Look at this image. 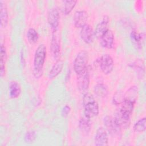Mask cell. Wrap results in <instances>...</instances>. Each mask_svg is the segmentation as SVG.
I'll return each instance as SVG.
<instances>
[{"label":"cell","mask_w":146,"mask_h":146,"mask_svg":"<svg viewBox=\"0 0 146 146\" xmlns=\"http://www.w3.org/2000/svg\"><path fill=\"white\" fill-rule=\"evenodd\" d=\"M94 142L96 145L106 146L108 145V135L103 127H99L95 133Z\"/></svg>","instance_id":"ba28073f"},{"label":"cell","mask_w":146,"mask_h":146,"mask_svg":"<svg viewBox=\"0 0 146 146\" xmlns=\"http://www.w3.org/2000/svg\"><path fill=\"white\" fill-rule=\"evenodd\" d=\"M80 36L86 43L90 44L92 43L95 36V33L92 26L88 24L84 25L81 29Z\"/></svg>","instance_id":"30bf717a"},{"label":"cell","mask_w":146,"mask_h":146,"mask_svg":"<svg viewBox=\"0 0 146 146\" xmlns=\"http://www.w3.org/2000/svg\"><path fill=\"white\" fill-rule=\"evenodd\" d=\"M35 133L34 131H28L25 136V140L26 143H32L35 140Z\"/></svg>","instance_id":"4316f807"},{"label":"cell","mask_w":146,"mask_h":146,"mask_svg":"<svg viewBox=\"0 0 146 146\" xmlns=\"http://www.w3.org/2000/svg\"><path fill=\"white\" fill-rule=\"evenodd\" d=\"M100 44L102 47L106 48H111L114 44V35L113 32L108 29L100 38Z\"/></svg>","instance_id":"4fadbf2b"},{"label":"cell","mask_w":146,"mask_h":146,"mask_svg":"<svg viewBox=\"0 0 146 146\" xmlns=\"http://www.w3.org/2000/svg\"><path fill=\"white\" fill-rule=\"evenodd\" d=\"M104 125L112 136H119L121 132V128L115 121L114 117L110 116H106L103 119Z\"/></svg>","instance_id":"5b68a950"},{"label":"cell","mask_w":146,"mask_h":146,"mask_svg":"<svg viewBox=\"0 0 146 146\" xmlns=\"http://www.w3.org/2000/svg\"><path fill=\"white\" fill-rule=\"evenodd\" d=\"M21 92V87L16 81H11L9 84V95L11 98H18Z\"/></svg>","instance_id":"ac0fdd59"},{"label":"cell","mask_w":146,"mask_h":146,"mask_svg":"<svg viewBox=\"0 0 146 146\" xmlns=\"http://www.w3.org/2000/svg\"><path fill=\"white\" fill-rule=\"evenodd\" d=\"M77 1L75 0H67L64 1V13L66 15L69 14L75 6Z\"/></svg>","instance_id":"cb8c5ba5"},{"label":"cell","mask_w":146,"mask_h":146,"mask_svg":"<svg viewBox=\"0 0 146 146\" xmlns=\"http://www.w3.org/2000/svg\"><path fill=\"white\" fill-rule=\"evenodd\" d=\"M131 115L129 112L120 108L116 112L114 119L121 129H126L129 127L131 123Z\"/></svg>","instance_id":"277c9868"},{"label":"cell","mask_w":146,"mask_h":146,"mask_svg":"<svg viewBox=\"0 0 146 146\" xmlns=\"http://www.w3.org/2000/svg\"><path fill=\"white\" fill-rule=\"evenodd\" d=\"M79 128L80 131L83 133H88L91 129V121L90 118H88L86 116L80 118L79 121Z\"/></svg>","instance_id":"2e32d148"},{"label":"cell","mask_w":146,"mask_h":146,"mask_svg":"<svg viewBox=\"0 0 146 146\" xmlns=\"http://www.w3.org/2000/svg\"><path fill=\"white\" fill-rule=\"evenodd\" d=\"M60 14L56 8H52L48 12L47 19L50 26L53 31H56L59 23Z\"/></svg>","instance_id":"9c48e42d"},{"label":"cell","mask_w":146,"mask_h":146,"mask_svg":"<svg viewBox=\"0 0 146 146\" xmlns=\"http://www.w3.org/2000/svg\"><path fill=\"white\" fill-rule=\"evenodd\" d=\"M109 23V18L108 16H104L102 21L100 22L96 27L95 31H94L95 36L98 38L100 37L107 31L108 29V25Z\"/></svg>","instance_id":"5bb4252c"},{"label":"cell","mask_w":146,"mask_h":146,"mask_svg":"<svg viewBox=\"0 0 146 146\" xmlns=\"http://www.w3.org/2000/svg\"><path fill=\"white\" fill-rule=\"evenodd\" d=\"M88 61V52L85 50L80 51L74 62V70L76 74H80L87 69Z\"/></svg>","instance_id":"3957f363"},{"label":"cell","mask_w":146,"mask_h":146,"mask_svg":"<svg viewBox=\"0 0 146 146\" xmlns=\"http://www.w3.org/2000/svg\"><path fill=\"white\" fill-rule=\"evenodd\" d=\"M88 14L84 10L76 11L74 16V23L76 28H82L86 25Z\"/></svg>","instance_id":"7c38bea8"},{"label":"cell","mask_w":146,"mask_h":146,"mask_svg":"<svg viewBox=\"0 0 146 146\" xmlns=\"http://www.w3.org/2000/svg\"><path fill=\"white\" fill-rule=\"evenodd\" d=\"M143 36H143L142 34L138 33L135 30L132 31L130 34V37L132 42L137 47H141L143 40Z\"/></svg>","instance_id":"44dd1931"},{"label":"cell","mask_w":146,"mask_h":146,"mask_svg":"<svg viewBox=\"0 0 146 146\" xmlns=\"http://www.w3.org/2000/svg\"><path fill=\"white\" fill-rule=\"evenodd\" d=\"M76 75L78 90L82 93L85 92L88 90L90 84V75L88 69Z\"/></svg>","instance_id":"8992f818"},{"label":"cell","mask_w":146,"mask_h":146,"mask_svg":"<svg viewBox=\"0 0 146 146\" xmlns=\"http://www.w3.org/2000/svg\"><path fill=\"white\" fill-rule=\"evenodd\" d=\"M0 9H1V26L2 28H5L8 23L9 15L7 7L5 3L3 1H0Z\"/></svg>","instance_id":"9a60e30c"},{"label":"cell","mask_w":146,"mask_h":146,"mask_svg":"<svg viewBox=\"0 0 146 146\" xmlns=\"http://www.w3.org/2000/svg\"><path fill=\"white\" fill-rule=\"evenodd\" d=\"M56 31H53L52 36L51 38L50 48L52 56L54 59H57L60 55V39L58 35L55 33Z\"/></svg>","instance_id":"8fae6325"},{"label":"cell","mask_w":146,"mask_h":146,"mask_svg":"<svg viewBox=\"0 0 146 146\" xmlns=\"http://www.w3.org/2000/svg\"><path fill=\"white\" fill-rule=\"evenodd\" d=\"M134 104H135L134 103L124 99L123 103L121 104V106L120 108L131 114L133 109Z\"/></svg>","instance_id":"d4e9b609"},{"label":"cell","mask_w":146,"mask_h":146,"mask_svg":"<svg viewBox=\"0 0 146 146\" xmlns=\"http://www.w3.org/2000/svg\"><path fill=\"white\" fill-rule=\"evenodd\" d=\"M138 95V89L136 86L131 87L126 92L124 95V99L135 103Z\"/></svg>","instance_id":"d6986e66"},{"label":"cell","mask_w":146,"mask_h":146,"mask_svg":"<svg viewBox=\"0 0 146 146\" xmlns=\"http://www.w3.org/2000/svg\"><path fill=\"white\" fill-rule=\"evenodd\" d=\"M46 53V47L44 44H39L36 49L33 63V75L35 78H39L42 75Z\"/></svg>","instance_id":"6da1fadb"},{"label":"cell","mask_w":146,"mask_h":146,"mask_svg":"<svg viewBox=\"0 0 146 146\" xmlns=\"http://www.w3.org/2000/svg\"><path fill=\"white\" fill-rule=\"evenodd\" d=\"M84 116L88 118H92L99 114V104L95 100L93 95L90 93H86L83 98Z\"/></svg>","instance_id":"7a4b0ae2"},{"label":"cell","mask_w":146,"mask_h":146,"mask_svg":"<svg viewBox=\"0 0 146 146\" xmlns=\"http://www.w3.org/2000/svg\"><path fill=\"white\" fill-rule=\"evenodd\" d=\"M70 110H71V108H70V106H67V105H66V106L62 108V112H61L62 115L63 117H66V116L68 115V113H70Z\"/></svg>","instance_id":"f1b7e54d"},{"label":"cell","mask_w":146,"mask_h":146,"mask_svg":"<svg viewBox=\"0 0 146 146\" xmlns=\"http://www.w3.org/2000/svg\"><path fill=\"white\" fill-rule=\"evenodd\" d=\"M146 128V118L143 117L137 121L133 125V129L136 132H142Z\"/></svg>","instance_id":"7402d4cb"},{"label":"cell","mask_w":146,"mask_h":146,"mask_svg":"<svg viewBox=\"0 0 146 146\" xmlns=\"http://www.w3.org/2000/svg\"><path fill=\"white\" fill-rule=\"evenodd\" d=\"M124 100V95L121 92H117L113 97V103L115 105L121 104Z\"/></svg>","instance_id":"484cf974"},{"label":"cell","mask_w":146,"mask_h":146,"mask_svg":"<svg viewBox=\"0 0 146 146\" xmlns=\"http://www.w3.org/2000/svg\"><path fill=\"white\" fill-rule=\"evenodd\" d=\"M94 92L99 98H105L108 95V88L104 84H98L94 87Z\"/></svg>","instance_id":"ffe728a7"},{"label":"cell","mask_w":146,"mask_h":146,"mask_svg":"<svg viewBox=\"0 0 146 146\" xmlns=\"http://www.w3.org/2000/svg\"><path fill=\"white\" fill-rule=\"evenodd\" d=\"M27 38L30 43L34 44L37 42L39 39V35L34 29L30 28L27 33Z\"/></svg>","instance_id":"603a6c76"},{"label":"cell","mask_w":146,"mask_h":146,"mask_svg":"<svg viewBox=\"0 0 146 146\" xmlns=\"http://www.w3.org/2000/svg\"><path fill=\"white\" fill-rule=\"evenodd\" d=\"M63 67V63L61 60H58L53 65L48 74V78L53 79L58 76L62 71Z\"/></svg>","instance_id":"e0dca14e"},{"label":"cell","mask_w":146,"mask_h":146,"mask_svg":"<svg viewBox=\"0 0 146 146\" xmlns=\"http://www.w3.org/2000/svg\"><path fill=\"white\" fill-rule=\"evenodd\" d=\"M5 62L1 61L0 63V75L1 77H3L5 74Z\"/></svg>","instance_id":"f546056e"},{"label":"cell","mask_w":146,"mask_h":146,"mask_svg":"<svg viewBox=\"0 0 146 146\" xmlns=\"http://www.w3.org/2000/svg\"><path fill=\"white\" fill-rule=\"evenodd\" d=\"M99 64L102 72L104 74H109L113 70V60L109 54H103L101 56L99 59Z\"/></svg>","instance_id":"52a82bcc"},{"label":"cell","mask_w":146,"mask_h":146,"mask_svg":"<svg viewBox=\"0 0 146 146\" xmlns=\"http://www.w3.org/2000/svg\"><path fill=\"white\" fill-rule=\"evenodd\" d=\"M0 54H1V60L5 62L6 58H7V54H6V51L5 47L2 44L1 46Z\"/></svg>","instance_id":"83f0119b"}]
</instances>
